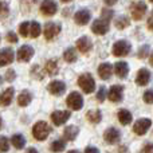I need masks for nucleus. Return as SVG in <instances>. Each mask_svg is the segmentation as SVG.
<instances>
[{"label": "nucleus", "mask_w": 153, "mask_h": 153, "mask_svg": "<svg viewBox=\"0 0 153 153\" xmlns=\"http://www.w3.org/2000/svg\"><path fill=\"white\" fill-rule=\"evenodd\" d=\"M50 132H51V128L48 126V124L45 121H38L36 124L34 125V128H32V134L39 141L46 140V138L48 137V134H50Z\"/></svg>", "instance_id": "nucleus-1"}, {"label": "nucleus", "mask_w": 153, "mask_h": 153, "mask_svg": "<svg viewBox=\"0 0 153 153\" xmlns=\"http://www.w3.org/2000/svg\"><path fill=\"white\" fill-rule=\"evenodd\" d=\"M78 85H79V87L86 93V94L93 93L94 91V89H95V81H94V78H93V75L89 74V73H85V74L79 75Z\"/></svg>", "instance_id": "nucleus-2"}, {"label": "nucleus", "mask_w": 153, "mask_h": 153, "mask_svg": "<svg viewBox=\"0 0 153 153\" xmlns=\"http://www.w3.org/2000/svg\"><path fill=\"white\" fill-rule=\"evenodd\" d=\"M66 102H67V106L71 110H79L83 106V98H82V95L78 91H73L71 94H69Z\"/></svg>", "instance_id": "nucleus-3"}, {"label": "nucleus", "mask_w": 153, "mask_h": 153, "mask_svg": "<svg viewBox=\"0 0 153 153\" xmlns=\"http://www.w3.org/2000/svg\"><path fill=\"white\" fill-rule=\"evenodd\" d=\"M113 55L116 56H125L130 53V45L126 40H118L113 45V50H111Z\"/></svg>", "instance_id": "nucleus-4"}, {"label": "nucleus", "mask_w": 153, "mask_h": 153, "mask_svg": "<svg viewBox=\"0 0 153 153\" xmlns=\"http://www.w3.org/2000/svg\"><path fill=\"white\" fill-rule=\"evenodd\" d=\"M152 126V120L149 118H141V120H137L134 122V126H133V132L138 136H143L145 134L146 132L149 130V128Z\"/></svg>", "instance_id": "nucleus-5"}, {"label": "nucleus", "mask_w": 153, "mask_h": 153, "mask_svg": "<svg viewBox=\"0 0 153 153\" xmlns=\"http://www.w3.org/2000/svg\"><path fill=\"white\" fill-rule=\"evenodd\" d=\"M45 38L47 40H53L55 39L56 36H58L59 34H61V26H58L56 23H53V22H50V23H46L45 24Z\"/></svg>", "instance_id": "nucleus-6"}, {"label": "nucleus", "mask_w": 153, "mask_h": 153, "mask_svg": "<svg viewBox=\"0 0 153 153\" xmlns=\"http://www.w3.org/2000/svg\"><path fill=\"white\" fill-rule=\"evenodd\" d=\"M58 11V5H56L55 0H43L40 4V12L45 16H53Z\"/></svg>", "instance_id": "nucleus-7"}, {"label": "nucleus", "mask_w": 153, "mask_h": 153, "mask_svg": "<svg viewBox=\"0 0 153 153\" xmlns=\"http://www.w3.org/2000/svg\"><path fill=\"white\" fill-rule=\"evenodd\" d=\"M130 12H132V18L134 20H141L146 12V4L143 1L133 3L132 7H130Z\"/></svg>", "instance_id": "nucleus-8"}, {"label": "nucleus", "mask_w": 153, "mask_h": 153, "mask_svg": "<svg viewBox=\"0 0 153 153\" xmlns=\"http://www.w3.org/2000/svg\"><path fill=\"white\" fill-rule=\"evenodd\" d=\"M91 31L97 35H105L109 31V22L103 20L102 18L97 19V20L93 22L91 24Z\"/></svg>", "instance_id": "nucleus-9"}, {"label": "nucleus", "mask_w": 153, "mask_h": 153, "mask_svg": "<svg viewBox=\"0 0 153 153\" xmlns=\"http://www.w3.org/2000/svg\"><path fill=\"white\" fill-rule=\"evenodd\" d=\"M70 116H71V113L67 110H56L51 114V120H53L54 125L61 126V125H63L65 122L70 118Z\"/></svg>", "instance_id": "nucleus-10"}, {"label": "nucleus", "mask_w": 153, "mask_h": 153, "mask_svg": "<svg viewBox=\"0 0 153 153\" xmlns=\"http://www.w3.org/2000/svg\"><path fill=\"white\" fill-rule=\"evenodd\" d=\"M34 56V48L28 45H23L18 50V61L20 62H28Z\"/></svg>", "instance_id": "nucleus-11"}, {"label": "nucleus", "mask_w": 153, "mask_h": 153, "mask_svg": "<svg viewBox=\"0 0 153 153\" xmlns=\"http://www.w3.org/2000/svg\"><path fill=\"white\" fill-rule=\"evenodd\" d=\"M122 94H124V87L121 85H114L109 90L108 98L111 102H120V101H122Z\"/></svg>", "instance_id": "nucleus-12"}, {"label": "nucleus", "mask_w": 153, "mask_h": 153, "mask_svg": "<svg viewBox=\"0 0 153 153\" xmlns=\"http://www.w3.org/2000/svg\"><path fill=\"white\" fill-rule=\"evenodd\" d=\"M13 59H15V54L11 48H1L0 50V67L12 63Z\"/></svg>", "instance_id": "nucleus-13"}, {"label": "nucleus", "mask_w": 153, "mask_h": 153, "mask_svg": "<svg viewBox=\"0 0 153 153\" xmlns=\"http://www.w3.org/2000/svg\"><path fill=\"white\" fill-rule=\"evenodd\" d=\"M103 137H105L106 143H109V144H117L120 140H121V133H120L118 129H116V128H109V129L105 132Z\"/></svg>", "instance_id": "nucleus-14"}, {"label": "nucleus", "mask_w": 153, "mask_h": 153, "mask_svg": "<svg viewBox=\"0 0 153 153\" xmlns=\"http://www.w3.org/2000/svg\"><path fill=\"white\" fill-rule=\"evenodd\" d=\"M47 90L53 95H61L62 93L66 90V85L62 81H53V82H50V85L47 86Z\"/></svg>", "instance_id": "nucleus-15"}, {"label": "nucleus", "mask_w": 153, "mask_h": 153, "mask_svg": "<svg viewBox=\"0 0 153 153\" xmlns=\"http://www.w3.org/2000/svg\"><path fill=\"white\" fill-rule=\"evenodd\" d=\"M90 12L87 10H79L78 12H75L74 15V20L76 24H79V26H85V24H87L90 22Z\"/></svg>", "instance_id": "nucleus-16"}, {"label": "nucleus", "mask_w": 153, "mask_h": 153, "mask_svg": "<svg viewBox=\"0 0 153 153\" xmlns=\"http://www.w3.org/2000/svg\"><path fill=\"white\" fill-rule=\"evenodd\" d=\"M13 87H8V89L3 90L0 93V106H8L11 102H12L13 98Z\"/></svg>", "instance_id": "nucleus-17"}, {"label": "nucleus", "mask_w": 153, "mask_h": 153, "mask_svg": "<svg viewBox=\"0 0 153 153\" xmlns=\"http://www.w3.org/2000/svg\"><path fill=\"white\" fill-rule=\"evenodd\" d=\"M91 47H93L91 40H90L87 36H82V38H79V39L76 40V48H78L82 54L89 53V51L91 50Z\"/></svg>", "instance_id": "nucleus-18"}, {"label": "nucleus", "mask_w": 153, "mask_h": 153, "mask_svg": "<svg viewBox=\"0 0 153 153\" xmlns=\"http://www.w3.org/2000/svg\"><path fill=\"white\" fill-rule=\"evenodd\" d=\"M151 81V73L146 69H140L137 73V76H136V83L140 85V86H145V85L149 83Z\"/></svg>", "instance_id": "nucleus-19"}, {"label": "nucleus", "mask_w": 153, "mask_h": 153, "mask_svg": "<svg viewBox=\"0 0 153 153\" xmlns=\"http://www.w3.org/2000/svg\"><path fill=\"white\" fill-rule=\"evenodd\" d=\"M114 73L120 78H125V76L129 74V66H128V63L126 62H117L114 65Z\"/></svg>", "instance_id": "nucleus-20"}, {"label": "nucleus", "mask_w": 153, "mask_h": 153, "mask_svg": "<svg viewBox=\"0 0 153 153\" xmlns=\"http://www.w3.org/2000/svg\"><path fill=\"white\" fill-rule=\"evenodd\" d=\"M113 74V66L110 63H102L98 67V75L102 79H109Z\"/></svg>", "instance_id": "nucleus-21"}, {"label": "nucleus", "mask_w": 153, "mask_h": 153, "mask_svg": "<svg viewBox=\"0 0 153 153\" xmlns=\"http://www.w3.org/2000/svg\"><path fill=\"white\" fill-rule=\"evenodd\" d=\"M31 100H32L31 93H30L28 90H23L18 97V103H19V106H23L24 108V106H27L30 102H31Z\"/></svg>", "instance_id": "nucleus-22"}, {"label": "nucleus", "mask_w": 153, "mask_h": 153, "mask_svg": "<svg viewBox=\"0 0 153 153\" xmlns=\"http://www.w3.org/2000/svg\"><path fill=\"white\" fill-rule=\"evenodd\" d=\"M87 120H89L91 124H100L101 120H102V114H101V110L98 109H94V110H89L86 114Z\"/></svg>", "instance_id": "nucleus-23"}, {"label": "nucleus", "mask_w": 153, "mask_h": 153, "mask_svg": "<svg viewBox=\"0 0 153 153\" xmlns=\"http://www.w3.org/2000/svg\"><path fill=\"white\" fill-rule=\"evenodd\" d=\"M78 133H79L78 128L74 126V125H70V126H66V129H65V132H63V136H65L66 140L73 141V140H75V137L78 136Z\"/></svg>", "instance_id": "nucleus-24"}, {"label": "nucleus", "mask_w": 153, "mask_h": 153, "mask_svg": "<svg viewBox=\"0 0 153 153\" xmlns=\"http://www.w3.org/2000/svg\"><path fill=\"white\" fill-rule=\"evenodd\" d=\"M132 113H130L129 110H126V109H121V110L118 111V120L120 122H121L122 125H128L132 122Z\"/></svg>", "instance_id": "nucleus-25"}, {"label": "nucleus", "mask_w": 153, "mask_h": 153, "mask_svg": "<svg viewBox=\"0 0 153 153\" xmlns=\"http://www.w3.org/2000/svg\"><path fill=\"white\" fill-rule=\"evenodd\" d=\"M46 73H47L48 75H56L58 74V62L55 61V59H51V61H47L46 62Z\"/></svg>", "instance_id": "nucleus-26"}, {"label": "nucleus", "mask_w": 153, "mask_h": 153, "mask_svg": "<svg viewBox=\"0 0 153 153\" xmlns=\"http://www.w3.org/2000/svg\"><path fill=\"white\" fill-rule=\"evenodd\" d=\"M11 143L16 149H23L24 145H26V140L22 134H13L12 138H11Z\"/></svg>", "instance_id": "nucleus-27"}, {"label": "nucleus", "mask_w": 153, "mask_h": 153, "mask_svg": "<svg viewBox=\"0 0 153 153\" xmlns=\"http://www.w3.org/2000/svg\"><path fill=\"white\" fill-rule=\"evenodd\" d=\"M114 24H116V27L118 30H124L130 24V20L126 16H118V18L116 19V22H114Z\"/></svg>", "instance_id": "nucleus-28"}, {"label": "nucleus", "mask_w": 153, "mask_h": 153, "mask_svg": "<svg viewBox=\"0 0 153 153\" xmlns=\"http://www.w3.org/2000/svg\"><path fill=\"white\" fill-rule=\"evenodd\" d=\"M63 58H65V61L66 62H69V63H73V62H75L76 61V51L74 50V48H67L66 51H65V54H63Z\"/></svg>", "instance_id": "nucleus-29"}, {"label": "nucleus", "mask_w": 153, "mask_h": 153, "mask_svg": "<svg viewBox=\"0 0 153 153\" xmlns=\"http://www.w3.org/2000/svg\"><path fill=\"white\" fill-rule=\"evenodd\" d=\"M40 35V24L38 22H31L30 23V36L38 38Z\"/></svg>", "instance_id": "nucleus-30"}, {"label": "nucleus", "mask_w": 153, "mask_h": 153, "mask_svg": "<svg viewBox=\"0 0 153 153\" xmlns=\"http://www.w3.org/2000/svg\"><path fill=\"white\" fill-rule=\"evenodd\" d=\"M50 148L53 152H62L65 148H66V144H65L63 140H55L53 144H51Z\"/></svg>", "instance_id": "nucleus-31"}, {"label": "nucleus", "mask_w": 153, "mask_h": 153, "mask_svg": "<svg viewBox=\"0 0 153 153\" xmlns=\"http://www.w3.org/2000/svg\"><path fill=\"white\" fill-rule=\"evenodd\" d=\"M19 34L24 38H27L30 35V23L28 22H23V23L20 24V27H19Z\"/></svg>", "instance_id": "nucleus-32"}, {"label": "nucleus", "mask_w": 153, "mask_h": 153, "mask_svg": "<svg viewBox=\"0 0 153 153\" xmlns=\"http://www.w3.org/2000/svg\"><path fill=\"white\" fill-rule=\"evenodd\" d=\"M10 149V141L7 140V137L0 136V152H8Z\"/></svg>", "instance_id": "nucleus-33"}, {"label": "nucleus", "mask_w": 153, "mask_h": 153, "mask_svg": "<svg viewBox=\"0 0 153 153\" xmlns=\"http://www.w3.org/2000/svg\"><path fill=\"white\" fill-rule=\"evenodd\" d=\"M143 100H144V102H146V103H153V89L146 90V91L144 93Z\"/></svg>", "instance_id": "nucleus-34"}, {"label": "nucleus", "mask_w": 153, "mask_h": 153, "mask_svg": "<svg viewBox=\"0 0 153 153\" xmlns=\"http://www.w3.org/2000/svg\"><path fill=\"white\" fill-rule=\"evenodd\" d=\"M8 12H10L8 5L5 4L4 1H0V16H1V18H5V16H8Z\"/></svg>", "instance_id": "nucleus-35"}, {"label": "nucleus", "mask_w": 153, "mask_h": 153, "mask_svg": "<svg viewBox=\"0 0 153 153\" xmlns=\"http://www.w3.org/2000/svg\"><path fill=\"white\" fill-rule=\"evenodd\" d=\"M106 95H108V93H106V89L105 87H100V90H98V93H97V100L100 101V102H103L105 101V98H106Z\"/></svg>", "instance_id": "nucleus-36"}, {"label": "nucleus", "mask_w": 153, "mask_h": 153, "mask_svg": "<svg viewBox=\"0 0 153 153\" xmlns=\"http://www.w3.org/2000/svg\"><path fill=\"white\" fill-rule=\"evenodd\" d=\"M111 18H113V11L111 10H102V19L103 20H106V22H109L110 23V20H111Z\"/></svg>", "instance_id": "nucleus-37"}, {"label": "nucleus", "mask_w": 153, "mask_h": 153, "mask_svg": "<svg viewBox=\"0 0 153 153\" xmlns=\"http://www.w3.org/2000/svg\"><path fill=\"white\" fill-rule=\"evenodd\" d=\"M148 53H149V46H143V47L140 48V51H138V58H141V59L146 58Z\"/></svg>", "instance_id": "nucleus-38"}, {"label": "nucleus", "mask_w": 153, "mask_h": 153, "mask_svg": "<svg viewBox=\"0 0 153 153\" xmlns=\"http://www.w3.org/2000/svg\"><path fill=\"white\" fill-rule=\"evenodd\" d=\"M7 40H8V42H11V43H16V42H18V36H16L15 32L10 31L7 34Z\"/></svg>", "instance_id": "nucleus-39"}, {"label": "nucleus", "mask_w": 153, "mask_h": 153, "mask_svg": "<svg viewBox=\"0 0 153 153\" xmlns=\"http://www.w3.org/2000/svg\"><path fill=\"white\" fill-rule=\"evenodd\" d=\"M5 79H7L8 82H12L13 79H15V71H13V70H8V71L5 73Z\"/></svg>", "instance_id": "nucleus-40"}, {"label": "nucleus", "mask_w": 153, "mask_h": 153, "mask_svg": "<svg viewBox=\"0 0 153 153\" xmlns=\"http://www.w3.org/2000/svg\"><path fill=\"white\" fill-rule=\"evenodd\" d=\"M143 153H153V144H146L143 149Z\"/></svg>", "instance_id": "nucleus-41"}, {"label": "nucleus", "mask_w": 153, "mask_h": 153, "mask_svg": "<svg viewBox=\"0 0 153 153\" xmlns=\"http://www.w3.org/2000/svg\"><path fill=\"white\" fill-rule=\"evenodd\" d=\"M148 28L151 30V31H153V12L151 13V16H149V19H148Z\"/></svg>", "instance_id": "nucleus-42"}, {"label": "nucleus", "mask_w": 153, "mask_h": 153, "mask_svg": "<svg viewBox=\"0 0 153 153\" xmlns=\"http://www.w3.org/2000/svg\"><path fill=\"white\" fill-rule=\"evenodd\" d=\"M85 153H100V151L97 148H94V146H89V148H86Z\"/></svg>", "instance_id": "nucleus-43"}, {"label": "nucleus", "mask_w": 153, "mask_h": 153, "mask_svg": "<svg viewBox=\"0 0 153 153\" xmlns=\"http://www.w3.org/2000/svg\"><path fill=\"white\" fill-rule=\"evenodd\" d=\"M103 1H105L106 5H109V7H110V5H114V4H116L118 0H103Z\"/></svg>", "instance_id": "nucleus-44"}, {"label": "nucleus", "mask_w": 153, "mask_h": 153, "mask_svg": "<svg viewBox=\"0 0 153 153\" xmlns=\"http://www.w3.org/2000/svg\"><path fill=\"white\" fill-rule=\"evenodd\" d=\"M26 153H38V151L35 148H28V151H27Z\"/></svg>", "instance_id": "nucleus-45"}, {"label": "nucleus", "mask_w": 153, "mask_h": 153, "mask_svg": "<svg viewBox=\"0 0 153 153\" xmlns=\"http://www.w3.org/2000/svg\"><path fill=\"white\" fill-rule=\"evenodd\" d=\"M149 62H151V65H152V66H153V54H152V55H151V58H149Z\"/></svg>", "instance_id": "nucleus-46"}, {"label": "nucleus", "mask_w": 153, "mask_h": 153, "mask_svg": "<svg viewBox=\"0 0 153 153\" xmlns=\"http://www.w3.org/2000/svg\"><path fill=\"white\" fill-rule=\"evenodd\" d=\"M1 126H3V121H1V117H0V129H1Z\"/></svg>", "instance_id": "nucleus-47"}, {"label": "nucleus", "mask_w": 153, "mask_h": 153, "mask_svg": "<svg viewBox=\"0 0 153 153\" xmlns=\"http://www.w3.org/2000/svg\"><path fill=\"white\" fill-rule=\"evenodd\" d=\"M67 153H79L78 151H70V152H67Z\"/></svg>", "instance_id": "nucleus-48"}, {"label": "nucleus", "mask_w": 153, "mask_h": 153, "mask_svg": "<svg viewBox=\"0 0 153 153\" xmlns=\"http://www.w3.org/2000/svg\"><path fill=\"white\" fill-rule=\"evenodd\" d=\"M61 1H63V3H69V1H71V0H61Z\"/></svg>", "instance_id": "nucleus-49"}, {"label": "nucleus", "mask_w": 153, "mask_h": 153, "mask_svg": "<svg viewBox=\"0 0 153 153\" xmlns=\"http://www.w3.org/2000/svg\"><path fill=\"white\" fill-rule=\"evenodd\" d=\"M149 1H151V3H153V0H149Z\"/></svg>", "instance_id": "nucleus-50"}, {"label": "nucleus", "mask_w": 153, "mask_h": 153, "mask_svg": "<svg viewBox=\"0 0 153 153\" xmlns=\"http://www.w3.org/2000/svg\"><path fill=\"white\" fill-rule=\"evenodd\" d=\"M0 82H1V78H0Z\"/></svg>", "instance_id": "nucleus-51"}]
</instances>
